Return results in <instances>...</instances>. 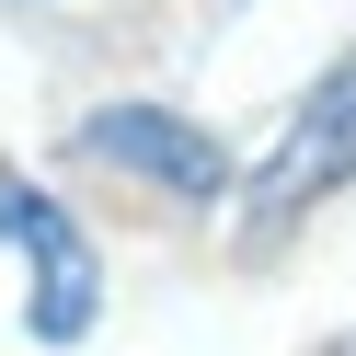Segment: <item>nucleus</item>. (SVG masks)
I'll list each match as a JSON object with an SVG mask.
<instances>
[{"instance_id": "f257e3e1", "label": "nucleus", "mask_w": 356, "mask_h": 356, "mask_svg": "<svg viewBox=\"0 0 356 356\" xmlns=\"http://www.w3.org/2000/svg\"><path fill=\"white\" fill-rule=\"evenodd\" d=\"M345 184H356V47L310 81V104L287 115V138L264 149V172L241 184V241H253V253L287 241L322 195H345Z\"/></svg>"}, {"instance_id": "f03ea898", "label": "nucleus", "mask_w": 356, "mask_h": 356, "mask_svg": "<svg viewBox=\"0 0 356 356\" xmlns=\"http://www.w3.org/2000/svg\"><path fill=\"white\" fill-rule=\"evenodd\" d=\"M0 241L24 253V333L35 345H81V333L104 322V253H92V230H81L70 207H58L35 172H0Z\"/></svg>"}, {"instance_id": "20e7f679", "label": "nucleus", "mask_w": 356, "mask_h": 356, "mask_svg": "<svg viewBox=\"0 0 356 356\" xmlns=\"http://www.w3.org/2000/svg\"><path fill=\"white\" fill-rule=\"evenodd\" d=\"M333 356H356V345H333Z\"/></svg>"}, {"instance_id": "7ed1b4c3", "label": "nucleus", "mask_w": 356, "mask_h": 356, "mask_svg": "<svg viewBox=\"0 0 356 356\" xmlns=\"http://www.w3.org/2000/svg\"><path fill=\"white\" fill-rule=\"evenodd\" d=\"M81 161L138 172V184L172 195V207H218V195L241 184V161L195 115H172V104H92V115H81Z\"/></svg>"}]
</instances>
